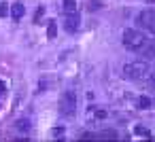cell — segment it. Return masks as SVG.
Masks as SVG:
<instances>
[{"label":"cell","instance_id":"1","mask_svg":"<svg viewBox=\"0 0 155 142\" xmlns=\"http://www.w3.org/2000/svg\"><path fill=\"white\" fill-rule=\"evenodd\" d=\"M121 43H123V47L127 49V51H134V53H140L149 43H151V38L147 36V34H142L140 30H134V28H127V30H123V36H121Z\"/></svg>","mask_w":155,"mask_h":142},{"label":"cell","instance_id":"2","mask_svg":"<svg viewBox=\"0 0 155 142\" xmlns=\"http://www.w3.org/2000/svg\"><path fill=\"white\" fill-rule=\"evenodd\" d=\"M149 74H151V66H149V62H144V60H134V62L123 64V76H125V79L136 81V79H144V76H149Z\"/></svg>","mask_w":155,"mask_h":142},{"label":"cell","instance_id":"3","mask_svg":"<svg viewBox=\"0 0 155 142\" xmlns=\"http://www.w3.org/2000/svg\"><path fill=\"white\" fill-rule=\"evenodd\" d=\"M77 112V95L72 91H64L60 98V115L62 117H74Z\"/></svg>","mask_w":155,"mask_h":142},{"label":"cell","instance_id":"4","mask_svg":"<svg viewBox=\"0 0 155 142\" xmlns=\"http://www.w3.org/2000/svg\"><path fill=\"white\" fill-rule=\"evenodd\" d=\"M136 26H140V30L147 32H155V11L153 9H144L136 15Z\"/></svg>","mask_w":155,"mask_h":142},{"label":"cell","instance_id":"5","mask_svg":"<svg viewBox=\"0 0 155 142\" xmlns=\"http://www.w3.org/2000/svg\"><path fill=\"white\" fill-rule=\"evenodd\" d=\"M64 26H66V32H77L79 30V26H81V17H79V13L77 11H70V13H66V21H64Z\"/></svg>","mask_w":155,"mask_h":142},{"label":"cell","instance_id":"6","mask_svg":"<svg viewBox=\"0 0 155 142\" xmlns=\"http://www.w3.org/2000/svg\"><path fill=\"white\" fill-rule=\"evenodd\" d=\"M81 138L83 140H87V138H119V134L113 129H102V131H85V134H81Z\"/></svg>","mask_w":155,"mask_h":142},{"label":"cell","instance_id":"7","mask_svg":"<svg viewBox=\"0 0 155 142\" xmlns=\"http://www.w3.org/2000/svg\"><path fill=\"white\" fill-rule=\"evenodd\" d=\"M9 15H13L15 21H21V17L26 15V7H24V2H15V5H11V7H9Z\"/></svg>","mask_w":155,"mask_h":142},{"label":"cell","instance_id":"8","mask_svg":"<svg viewBox=\"0 0 155 142\" xmlns=\"http://www.w3.org/2000/svg\"><path fill=\"white\" fill-rule=\"evenodd\" d=\"M87 110H89L96 119H106V117H108V112H106L104 108H100V106H91V108H87Z\"/></svg>","mask_w":155,"mask_h":142},{"label":"cell","instance_id":"9","mask_svg":"<svg viewBox=\"0 0 155 142\" xmlns=\"http://www.w3.org/2000/svg\"><path fill=\"white\" fill-rule=\"evenodd\" d=\"M151 104H153V102H151L149 95H140V98L136 100V106H138V108H151Z\"/></svg>","mask_w":155,"mask_h":142},{"label":"cell","instance_id":"10","mask_svg":"<svg viewBox=\"0 0 155 142\" xmlns=\"http://www.w3.org/2000/svg\"><path fill=\"white\" fill-rule=\"evenodd\" d=\"M15 127H17L19 131H24V134H26V131H30V127H32V123H30L28 119H19V121L15 123Z\"/></svg>","mask_w":155,"mask_h":142},{"label":"cell","instance_id":"11","mask_svg":"<svg viewBox=\"0 0 155 142\" xmlns=\"http://www.w3.org/2000/svg\"><path fill=\"white\" fill-rule=\"evenodd\" d=\"M87 9L89 11H100V9H104V2L102 0H87Z\"/></svg>","mask_w":155,"mask_h":142},{"label":"cell","instance_id":"12","mask_svg":"<svg viewBox=\"0 0 155 142\" xmlns=\"http://www.w3.org/2000/svg\"><path fill=\"white\" fill-rule=\"evenodd\" d=\"M55 34H58V26H55V21H49V24H47V38L53 40Z\"/></svg>","mask_w":155,"mask_h":142},{"label":"cell","instance_id":"13","mask_svg":"<svg viewBox=\"0 0 155 142\" xmlns=\"http://www.w3.org/2000/svg\"><path fill=\"white\" fill-rule=\"evenodd\" d=\"M134 134H136V136H144V138H151V131H149V129H144L142 125H136V127H134Z\"/></svg>","mask_w":155,"mask_h":142},{"label":"cell","instance_id":"14","mask_svg":"<svg viewBox=\"0 0 155 142\" xmlns=\"http://www.w3.org/2000/svg\"><path fill=\"white\" fill-rule=\"evenodd\" d=\"M74 9H77V0H64V11L66 13H70Z\"/></svg>","mask_w":155,"mask_h":142},{"label":"cell","instance_id":"15","mask_svg":"<svg viewBox=\"0 0 155 142\" xmlns=\"http://www.w3.org/2000/svg\"><path fill=\"white\" fill-rule=\"evenodd\" d=\"M43 15H45V7H38V9H36V13H34V21L43 19Z\"/></svg>","mask_w":155,"mask_h":142},{"label":"cell","instance_id":"16","mask_svg":"<svg viewBox=\"0 0 155 142\" xmlns=\"http://www.w3.org/2000/svg\"><path fill=\"white\" fill-rule=\"evenodd\" d=\"M7 15H9V5L2 2V5H0V17H7Z\"/></svg>","mask_w":155,"mask_h":142},{"label":"cell","instance_id":"17","mask_svg":"<svg viewBox=\"0 0 155 142\" xmlns=\"http://www.w3.org/2000/svg\"><path fill=\"white\" fill-rule=\"evenodd\" d=\"M5 91H7V85H5V83H2V81H0V95H2V93H5Z\"/></svg>","mask_w":155,"mask_h":142}]
</instances>
